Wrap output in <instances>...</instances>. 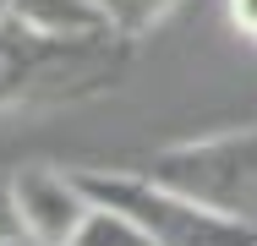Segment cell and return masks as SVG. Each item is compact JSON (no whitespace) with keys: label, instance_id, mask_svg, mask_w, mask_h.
Here are the masks:
<instances>
[{"label":"cell","instance_id":"obj_1","mask_svg":"<svg viewBox=\"0 0 257 246\" xmlns=\"http://www.w3.org/2000/svg\"><path fill=\"white\" fill-rule=\"evenodd\" d=\"M126 77H132V39L120 33L60 39L17 17H0V115L93 104L120 93Z\"/></svg>","mask_w":257,"mask_h":246},{"label":"cell","instance_id":"obj_2","mask_svg":"<svg viewBox=\"0 0 257 246\" xmlns=\"http://www.w3.org/2000/svg\"><path fill=\"white\" fill-rule=\"evenodd\" d=\"M82 192L126 213L148 246H257V224L252 219H230L219 208H203L186 192L154 181L148 170H99V164H82L77 170Z\"/></svg>","mask_w":257,"mask_h":246},{"label":"cell","instance_id":"obj_3","mask_svg":"<svg viewBox=\"0 0 257 246\" xmlns=\"http://www.w3.org/2000/svg\"><path fill=\"white\" fill-rule=\"evenodd\" d=\"M143 170L203 208L257 224V120L208 132V137H186V143H164L143 159Z\"/></svg>","mask_w":257,"mask_h":246},{"label":"cell","instance_id":"obj_4","mask_svg":"<svg viewBox=\"0 0 257 246\" xmlns=\"http://www.w3.org/2000/svg\"><path fill=\"white\" fill-rule=\"evenodd\" d=\"M11 181V202H17V219H22V235L39 246H71V235L82 230V219L93 213V197L82 192L77 170H60V164H17L6 170Z\"/></svg>","mask_w":257,"mask_h":246},{"label":"cell","instance_id":"obj_5","mask_svg":"<svg viewBox=\"0 0 257 246\" xmlns=\"http://www.w3.org/2000/svg\"><path fill=\"white\" fill-rule=\"evenodd\" d=\"M6 17L39 28V33H60V39H99L115 33L104 22L99 0H6Z\"/></svg>","mask_w":257,"mask_h":246},{"label":"cell","instance_id":"obj_6","mask_svg":"<svg viewBox=\"0 0 257 246\" xmlns=\"http://www.w3.org/2000/svg\"><path fill=\"white\" fill-rule=\"evenodd\" d=\"M186 0H99V11H104V22L120 33V39H148L164 17H175Z\"/></svg>","mask_w":257,"mask_h":246},{"label":"cell","instance_id":"obj_7","mask_svg":"<svg viewBox=\"0 0 257 246\" xmlns=\"http://www.w3.org/2000/svg\"><path fill=\"white\" fill-rule=\"evenodd\" d=\"M22 241V219H17V202H11V181H6V170H0V246Z\"/></svg>","mask_w":257,"mask_h":246},{"label":"cell","instance_id":"obj_8","mask_svg":"<svg viewBox=\"0 0 257 246\" xmlns=\"http://www.w3.org/2000/svg\"><path fill=\"white\" fill-rule=\"evenodd\" d=\"M224 17L246 44H257V0H224Z\"/></svg>","mask_w":257,"mask_h":246},{"label":"cell","instance_id":"obj_9","mask_svg":"<svg viewBox=\"0 0 257 246\" xmlns=\"http://www.w3.org/2000/svg\"><path fill=\"white\" fill-rule=\"evenodd\" d=\"M0 17H6V0H0Z\"/></svg>","mask_w":257,"mask_h":246}]
</instances>
